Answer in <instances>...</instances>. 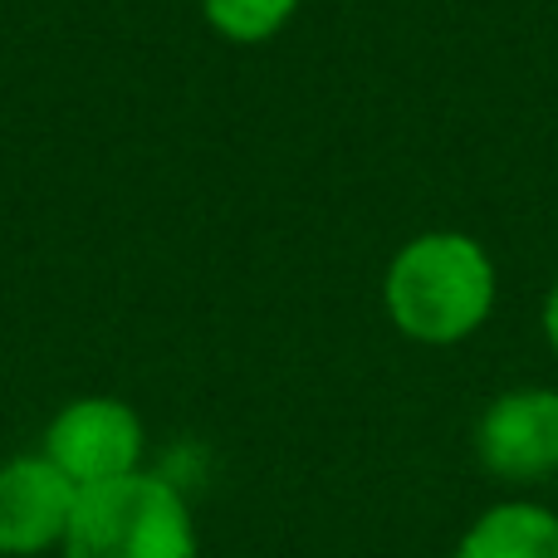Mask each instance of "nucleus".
Wrapping results in <instances>:
<instances>
[{
  "mask_svg": "<svg viewBox=\"0 0 558 558\" xmlns=\"http://www.w3.org/2000/svg\"><path fill=\"white\" fill-rule=\"evenodd\" d=\"M495 260L465 231H422L392 255L383 275V308L412 343L451 348L485 328L495 308Z\"/></svg>",
  "mask_w": 558,
  "mask_h": 558,
  "instance_id": "obj_1",
  "label": "nucleus"
},
{
  "mask_svg": "<svg viewBox=\"0 0 558 558\" xmlns=\"http://www.w3.org/2000/svg\"><path fill=\"white\" fill-rule=\"evenodd\" d=\"M64 558H196L192 505L162 475H118L78 490L74 520L64 534Z\"/></svg>",
  "mask_w": 558,
  "mask_h": 558,
  "instance_id": "obj_2",
  "label": "nucleus"
},
{
  "mask_svg": "<svg viewBox=\"0 0 558 558\" xmlns=\"http://www.w3.org/2000/svg\"><path fill=\"white\" fill-rule=\"evenodd\" d=\"M143 416L123 397H74L45 426V461H54L78 490L143 471Z\"/></svg>",
  "mask_w": 558,
  "mask_h": 558,
  "instance_id": "obj_3",
  "label": "nucleus"
},
{
  "mask_svg": "<svg viewBox=\"0 0 558 558\" xmlns=\"http://www.w3.org/2000/svg\"><path fill=\"white\" fill-rule=\"evenodd\" d=\"M475 456L495 481H544L558 475V392L514 387L500 392L475 422Z\"/></svg>",
  "mask_w": 558,
  "mask_h": 558,
  "instance_id": "obj_4",
  "label": "nucleus"
},
{
  "mask_svg": "<svg viewBox=\"0 0 558 558\" xmlns=\"http://www.w3.org/2000/svg\"><path fill=\"white\" fill-rule=\"evenodd\" d=\"M74 505L78 485L54 461H45V451L0 461V558H35L59 549Z\"/></svg>",
  "mask_w": 558,
  "mask_h": 558,
  "instance_id": "obj_5",
  "label": "nucleus"
},
{
  "mask_svg": "<svg viewBox=\"0 0 558 558\" xmlns=\"http://www.w3.org/2000/svg\"><path fill=\"white\" fill-rule=\"evenodd\" d=\"M451 558H558V514L534 500H505L475 514Z\"/></svg>",
  "mask_w": 558,
  "mask_h": 558,
  "instance_id": "obj_6",
  "label": "nucleus"
},
{
  "mask_svg": "<svg viewBox=\"0 0 558 558\" xmlns=\"http://www.w3.org/2000/svg\"><path fill=\"white\" fill-rule=\"evenodd\" d=\"M299 0H202L206 25L231 45H265L294 20Z\"/></svg>",
  "mask_w": 558,
  "mask_h": 558,
  "instance_id": "obj_7",
  "label": "nucleus"
},
{
  "mask_svg": "<svg viewBox=\"0 0 558 558\" xmlns=\"http://www.w3.org/2000/svg\"><path fill=\"white\" fill-rule=\"evenodd\" d=\"M544 338H549V348H554V357H558V279H554L549 299H544Z\"/></svg>",
  "mask_w": 558,
  "mask_h": 558,
  "instance_id": "obj_8",
  "label": "nucleus"
}]
</instances>
